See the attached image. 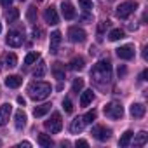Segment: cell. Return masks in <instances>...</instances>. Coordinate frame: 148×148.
I'll return each instance as SVG.
<instances>
[{"mask_svg": "<svg viewBox=\"0 0 148 148\" xmlns=\"http://www.w3.org/2000/svg\"><path fill=\"white\" fill-rule=\"evenodd\" d=\"M91 77L98 86L110 84V80H112V63L108 59H99L94 64V68L91 70Z\"/></svg>", "mask_w": 148, "mask_h": 148, "instance_id": "1", "label": "cell"}, {"mask_svg": "<svg viewBox=\"0 0 148 148\" xmlns=\"http://www.w3.org/2000/svg\"><path fill=\"white\" fill-rule=\"evenodd\" d=\"M51 91H52L51 84L42 82V80L32 82V84L28 86V96H30L32 99H35V101H42V99H45V98L51 94Z\"/></svg>", "mask_w": 148, "mask_h": 148, "instance_id": "2", "label": "cell"}, {"mask_svg": "<svg viewBox=\"0 0 148 148\" xmlns=\"http://www.w3.org/2000/svg\"><path fill=\"white\" fill-rule=\"evenodd\" d=\"M103 112H105V115H106L108 119H112V120H117V119H122V117H124V108H122V105H120L119 101H110V103H106Z\"/></svg>", "mask_w": 148, "mask_h": 148, "instance_id": "3", "label": "cell"}, {"mask_svg": "<svg viewBox=\"0 0 148 148\" xmlns=\"http://www.w3.org/2000/svg\"><path fill=\"white\" fill-rule=\"evenodd\" d=\"M138 9V4L136 2H132V0H127V2H122L119 7H117V18H120V19H125V18H129L134 11Z\"/></svg>", "mask_w": 148, "mask_h": 148, "instance_id": "4", "label": "cell"}, {"mask_svg": "<svg viewBox=\"0 0 148 148\" xmlns=\"http://www.w3.org/2000/svg\"><path fill=\"white\" fill-rule=\"evenodd\" d=\"M45 129L51 131L52 134H58L63 129V120H61V113H52L49 120H45Z\"/></svg>", "mask_w": 148, "mask_h": 148, "instance_id": "5", "label": "cell"}, {"mask_svg": "<svg viewBox=\"0 0 148 148\" xmlns=\"http://www.w3.org/2000/svg\"><path fill=\"white\" fill-rule=\"evenodd\" d=\"M86 32L82 30V28H79V26H71L70 30H68V38L71 40V42H75V44H82V42H86Z\"/></svg>", "mask_w": 148, "mask_h": 148, "instance_id": "6", "label": "cell"}, {"mask_svg": "<svg viewBox=\"0 0 148 148\" xmlns=\"http://www.w3.org/2000/svg\"><path fill=\"white\" fill-rule=\"evenodd\" d=\"M91 134H92L98 141H106V139H110L112 131H110V129H106V127H103V125H94Z\"/></svg>", "mask_w": 148, "mask_h": 148, "instance_id": "7", "label": "cell"}, {"mask_svg": "<svg viewBox=\"0 0 148 148\" xmlns=\"http://www.w3.org/2000/svg\"><path fill=\"white\" fill-rule=\"evenodd\" d=\"M5 42H7V45H11V47H21V44H23V33L12 30V32L7 33Z\"/></svg>", "mask_w": 148, "mask_h": 148, "instance_id": "8", "label": "cell"}, {"mask_svg": "<svg viewBox=\"0 0 148 148\" xmlns=\"http://www.w3.org/2000/svg\"><path fill=\"white\" fill-rule=\"evenodd\" d=\"M44 19H45V23H49V25H58L59 23V16H58V11H56V7H47L45 11H44Z\"/></svg>", "mask_w": 148, "mask_h": 148, "instance_id": "9", "label": "cell"}, {"mask_svg": "<svg viewBox=\"0 0 148 148\" xmlns=\"http://www.w3.org/2000/svg\"><path fill=\"white\" fill-rule=\"evenodd\" d=\"M117 56L120 59H132L134 58V45L127 44V45H122L117 49Z\"/></svg>", "mask_w": 148, "mask_h": 148, "instance_id": "10", "label": "cell"}, {"mask_svg": "<svg viewBox=\"0 0 148 148\" xmlns=\"http://www.w3.org/2000/svg\"><path fill=\"white\" fill-rule=\"evenodd\" d=\"M12 113V106L11 103H4L2 106H0V125H5L9 122V117Z\"/></svg>", "mask_w": 148, "mask_h": 148, "instance_id": "11", "label": "cell"}, {"mask_svg": "<svg viewBox=\"0 0 148 148\" xmlns=\"http://www.w3.org/2000/svg\"><path fill=\"white\" fill-rule=\"evenodd\" d=\"M61 38H63V37H61V32H58V30L51 33V47H49V49H51V54H58Z\"/></svg>", "mask_w": 148, "mask_h": 148, "instance_id": "12", "label": "cell"}, {"mask_svg": "<svg viewBox=\"0 0 148 148\" xmlns=\"http://www.w3.org/2000/svg\"><path fill=\"white\" fill-rule=\"evenodd\" d=\"M61 12H63V16H64V19H73L75 18V7H73V4L71 2H63L61 4Z\"/></svg>", "mask_w": 148, "mask_h": 148, "instance_id": "13", "label": "cell"}, {"mask_svg": "<svg viewBox=\"0 0 148 148\" xmlns=\"http://www.w3.org/2000/svg\"><path fill=\"white\" fill-rule=\"evenodd\" d=\"M131 115L132 117H136V119H141V117H145V113H146V106L145 105H141V103H134V105H131Z\"/></svg>", "mask_w": 148, "mask_h": 148, "instance_id": "14", "label": "cell"}, {"mask_svg": "<svg viewBox=\"0 0 148 148\" xmlns=\"http://www.w3.org/2000/svg\"><path fill=\"white\" fill-rule=\"evenodd\" d=\"M14 124H16V129H25V125H26V113L23 112V110H18L16 112V115H14Z\"/></svg>", "mask_w": 148, "mask_h": 148, "instance_id": "15", "label": "cell"}, {"mask_svg": "<svg viewBox=\"0 0 148 148\" xmlns=\"http://www.w3.org/2000/svg\"><path fill=\"white\" fill-rule=\"evenodd\" d=\"M70 70H73V71H80V70H84V64H86V61H84V58L82 56H75L70 63Z\"/></svg>", "mask_w": 148, "mask_h": 148, "instance_id": "16", "label": "cell"}, {"mask_svg": "<svg viewBox=\"0 0 148 148\" xmlns=\"http://www.w3.org/2000/svg\"><path fill=\"white\" fill-rule=\"evenodd\" d=\"M21 84H23V79H21L19 75H9V77L5 79V86L11 87V89H18Z\"/></svg>", "mask_w": 148, "mask_h": 148, "instance_id": "17", "label": "cell"}, {"mask_svg": "<svg viewBox=\"0 0 148 148\" xmlns=\"http://www.w3.org/2000/svg\"><path fill=\"white\" fill-rule=\"evenodd\" d=\"M92 99H94L92 89H86V91L82 92V96H80V106H89V105L92 103Z\"/></svg>", "mask_w": 148, "mask_h": 148, "instance_id": "18", "label": "cell"}, {"mask_svg": "<svg viewBox=\"0 0 148 148\" xmlns=\"http://www.w3.org/2000/svg\"><path fill=\"white\" fill-rule=\"evenodd\" d=\"M84 120H82V117H77V119H73L71 120V125H70V131L73 132V134H79V132H82V129H84Z\"/></svg>", "mask_w": 148, "mask_h": 148, "instance_id": "19", "label": "cell"}, {"mask_svg": "<svg viewBox=\"0 0 148 148\" xmlns=\"http://www.w3.org/2000/svg\"><path fill=\"white\" fill-rule=\"evenodd\" d=\"M49 112H51V105H49V103H45V105L37 106V108L33 110V115H35V117H44V115H47Z\"/></svg>", "mask_w": 148, "mask_h": 148, "instance_id": "20", "label": "cell"}, {"mask_svg": "<svg viewBox=\"0 0 148 148\" xmlns=\"http://www.w3.org/2000/svg\"><path fill=\"white\" fill-rule=\"evenodd\" d=\"M131 139H132V131H125V132L120 136V139H119V146H122V148L129 146Z\"/></svg>", "mask_w": 148, "mask_h": 148, "instance_id": "21", "label": "cell"}, {"mask_svg": "<svg viewBox=\"0 0 148 148\" xmlns=\"http://www.w3.org/2000/svg\"><path fill=\"white\" fill-rule=\"evenodd\" d=\"M38 145L44 146V148H51V146L54 145V141H52L51 136H47V134H38Z\"/></svg>", "mask_w": 148, "mask_h": 148, "instance_id": "22", "label": "cell"}, {"mask_svg": "<svg viewBox=\"0 0 148 148\" xmlns=\"http://www.w3.org/2000/svg\"><path fill=\"white\" fill-rule=\"evenodd\" d=\"M124 30H120V28H113L110 33H108V38L112 40V42H115V40H120V38H124Z\"/></svg>", "mask_w": 148, "mask_h": 148, "instance_id": "23", "label": "cell"}, {"mask_svg": "<svg viewBox=\"0 0 148 148\" xmlns=\"http://www.w3.org/2000/svg\"><path fill=\"white\" fill-rule=\"evenodd\" d=\"M146 141H148V134H146L145 131H141V132H138L136 138H134V146H143Z\"/></svg>", "mask_w": 148, "mask_h": 148, "instance_id": "24", "label": "cell"}, {"mask_svg": "<svg viewBox=\"0 0 148 148\" xmlns=\"http://www.w3.org/2000/svg\"><path fill=\"white\" fill-rule=\"evenodd\" d=\"M16 64H18V56H16L14 52L5 54V66H7V68H14Z\"/></svg>", "mask_w": 148, "mask_h": 148, "instance_id": "25", "label": "cell"}, {"mask_svg": "<svg viewBox=\"0 0 148 148\" xmlns=\"http://www.w3.org/2000/svg\"><path fill=\"white\" fill-rule=\"evenodd\" d=\"M44 75H45V63H44V61H40V63L37 64L35 71H33V77H35V79H42Z\"/></svg>", "mask_w": 148, "mask_h": 148, "instance_id": "26", "label": "cell"}, {"mask_svg": "<svg viewBox=\"0 0 148 148\" xmlns=\"http://www.w3.org/2000/svg\"><path fill=\"white\" fill-rule=\"evenodd\" d=\"M52 73H54V77H56L58 80H64V70L61 68V63H56V64H54Z\"/></svg>", "mask_w": 148, "mask_h": 148, "instance_id": "27", "label": "cell"}, {"mask_svg": "<svg viewBox=\"0 0 148 148\" xmlns=\"http://www.w3.org/2000/svg\"><path fill=\"white\" fill-rule=\"evenodd\" d=\"M18 18H19V9H9L7 11V14H5V19L9 21V23H14V21H18Z\"/></svg>", "mask_w": 148, "mask_h": 148, "instance_id": "28", "label": "cell"}, {"mask_svg": "<svg viewBox=\"0 0 148 148\" xmlns=\"http://www.w3.org/2000/svg\"><path fill=\"white\" fill-rule=\"evenodd\" d=\"M40 58V54L37 52V51H33V52H28L26 54V58H25V64H33L37 59Z\"/></svg>", "mask_w": 148, "mask_h": 148, "instance_id": "29", "label": "cell"}, {"mask_svg": "<svg viewBox=\"0 0 148 148\" xmlns=\"http://www.w3.org/2000/svg\"><path fill=\"white\" fill-rule=\"evenodd\" d=\"M96 117H98L96 110H91V112H87V113L82 117V120H84V124H92V122L96 120Z\"/></svg>", "mask_w": 148, "mask_h": 148, "instance_id": "30", "label": "cell"}, {"mask_svg": "<svg viewBox=\"0 0 148 148\" xmlns=\"http://www.w3.org/2000/svg\"><path fill=\"white\" fill-rule=\"evenodd\" d=\"M26 18H28V21H30V23H37V7H35V5L28 7Z\"/></svg>", "mask_w": 148, "mask_h": 148, "instance_id": "31", "label": "cell"}, {"mask_svg": "<svg viewBox=\"0 0 148 148\" xmlns=\"http://www.w3.org/2000/svg\"><path fill=\"white\" fill-rule=\"evenodd\" d=\"M71 89H73V92H80L84 89V80L82 79H75L73 84H71Z\"/></svg>", "mask_w": 148, "mask_h": 148, "instance_id": "32", "label": "cell"}, {"mask_svg": "<svg viewBox=\"0 0 148 148\" xmlns=\"http://www.w3.org/2000/svg\"><path fill=\"white\" fill-rule=\"evenodd\" d=\"M79 5L84 11H91L92 9V0H79Z\"/></svg>", "mask_w": 148, "mask_h": 148, "instance_id": "33", "label": "cell"}, {"mask_svg": "<svg viewBox=\"0 0 148 148\" xmlns=\"http://www.w3.org/2000/svg\"><path fill=\"white\" fill-rule=\"evenodd\" d=\"M63 108H64L66 113H71V112H73V103L66 98V99H63Z\"/></svg>", "mask_w": 148, "mask_h": 148, "instance_id": "34", "label": "cell"}, {"mask_svg": "<svg viewBox=\"0 0 148 148\" xmlns=\"http://www.w3.org/2000/svg\"><path fill=\"white\" fill-rule=\"evenodd\" d=\"M75 146H82V148H87V146H89V143H87L86 139H77V141H75Z\"/></svg>", "mask_w": 148, "mask_h": 148, "instance_id": "35", "label": "cell"}, {"mask_svg": "<svg viewBox=\"0 0 148 148\" xmlns=\"http://www.w3.org/2000/svg\"><path fill=\"white\" fill-rule=\"evenodd\" d=\"M146 77H148V71H146V70H143V71H141V75H139V80L143 82V80H146Z\"/></svg>", "mask_w": 148, "mask_h": 148, "instance_id": "36", "label": "cell"}, {"mask_svg": "<svg viewBox=\"0 0 148 148\" xmlns=\"http://www.w3.org/2000/svg\"><path fill=\"white\" fill-rule=\"evenodd\" d=\"M0 2H2V5H4V7H9V5L12 4V0H0Z\"/></svg>", "mask_w": 148, "mask_h": 148, "instance_id": "37", "label": "cell"}, {"mask_svg": "<svg viewBox=\"0 0 148 148\" xmlns=\"http://www.w3.org/2000/svg\"><path fill=\"white\" fill-rule=\"evenodd\" d=\"M122 75H125V68H124V66L119 68V77H122Z\"/></svg>", "mask_w": 148, "mask_h": 148, "instance_id": "38", "label": "cell"}, {"mask_svg": "<svg viewBox=\"0 0 148 148\" xmlns=\"http://www.w3.org/2000/svg\"><path fill=\"white\" fill-rule=\"evenodd\" d=\"M19 146H32V143L30 141H23V143H19Z\"/></svg>", "mask_w": 148, "mask_h": 148, "instance_id": "39", "label": "cell"}, {"mask_svg": "<svg viewBox=\"0 0 148 148\" xmlns=\"http://www.w3.org/2000/svg\"><path fill=\"white\" fill-rule=\"evenodd\" d=\"M18 103H19V105H23V106H25V98H21V96H19V98H18Z\"/></svg>", "mask_w": 148, "mask_h": 148, "instance_id": "40", "label": "cell"}, {"mask_svg": "<svg viewBox=\"0 0 148 148\" xmlns=\"http://www.w3.org/2000/svg\"><path fill=\"white\" fill-rule=\"evenodd\" d=\"M82 21H91V16H87V14H86V16H82Z\"/></svg>", "mask_w": 148, "mask_h": 148, "instance_id": "41", "label": "cell"}, {"mask_svg": "<svg viewBox=\"0 0 148 148\" xmlns=\"http://www.w3.org/2000/svg\"><path fill=\"white\" fill-rule=\"evenodd\" d=\"M0 32H2V23H0Z\"/></svg>", "mask_w": 148, "mask_h": 148, "instance_id": "42", "label": "cell"}, {"mask_svg": "<svg viewBox=\"0 0 148 148\" xmlns=\"http://www.w3.org/2000/svg\"><path fill=\"white\" fill-rule=\"evenodd\" d=\"M0 70H2V64H0Z\"/></svg>", "mask_w": 148, "mask_h": 148, "instance_id": "43", "label": "cell"}]
</instances>
